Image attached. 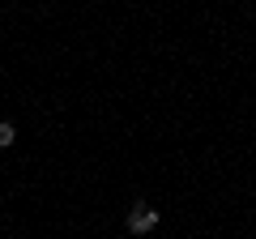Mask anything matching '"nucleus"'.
Wrapping results in <instances>:
<instances>
[{"mask_svg":"<svg viewBox=\"0 0 256 239\" xmlns=\"http://www.w3.org/2000/svg\"><path fill=\"white\" fill-rule=\"evenodd\" d=\"M154 226H158V210H150V205H132L128 210V230L132 235H150Z\"/></svg>","mask_w":256,"mask_h":239,"instance_id":"obj_1","label":"nucleus"},{"mask_svg":"<svg viewBox=\"0 0 256 239\" xmlns=\"http://www.w3.org/2000/svg\"><path fill=\"white\" fill-rule=\"evenodd\" d=\"M13 141H18V128H13L9 120H4V124H0V150H9Z\"/></svg>","mask_w":256,"mask_h":239,"instance_id":"obj_2","label":"nucleus"}]
</instances>
